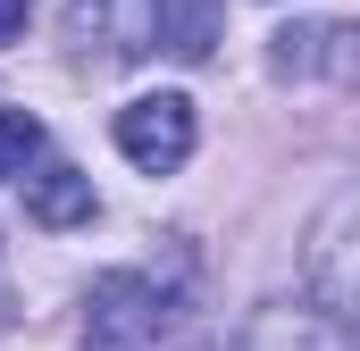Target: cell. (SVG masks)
<instances>
[{
    "label": "cell",
    "mask_w": 360,
    "mask_h": 351,
    "mask_svg": "<svg viewBox=\"0 0 360 351\" xmlns=\"http://www.w3.org/2000/svg\"><path fill=\"white\" fill-rule=\"evenodd\" d=\"M276 67L285 76H327V84L360 92V17L352 25H293V34H276Z\"/></svg>",
    "instance_id": "cell-5"
},
{
    "label": "cell",
    "mask_w": 360,
    "mask_h": 351,
    "mask_svg": "<svg viewBox=\"0 0 360 351\" xmlns=\"http://www.w3.org/2000/svg\"><path fill=\"white\" fill-rule=\"evenodd\" d=\"M302 284H310V310H327L335 326H360V184H344V192L310 218Z\"/></svg>",
    "instance_id": "cell-1"
},
{
    "label": "cell",
    "mask_w": 360,
    "mask_h": 351,
    "mask_svg": "<svg viewBox=\"0 0 360 351\" xmlns=\"http://www.w3.org/2000/svg\"><path fill=\"white\" fill-rule=\"evenodd\" d=\"M151 17H160V51L184 67H201L226 34V0H151Z\"/></svg>",
    "instance_id": "cell-6"
},
{
    "label": "cell",
    "mask_w": 360,
    "mask_h": 351,
    "mask_svg": "<svg viewBox=\"0 0 360 351\" xmlns=\"http://www.w3.org/2000/svg\"><path fill=\"white\" fill-rule=\"evenodd\" d=\"M235 351H344V343H335V318H327V310H319V318H310V310H269V318L243 326Z\"/></svg>",
    "instance_id": "cell-8"
},
{
    "label": "cell",
    "mask_w": 360,
    "mask_h": 351,
    "mask_svg": "<svg viewBox=\"0 0 360 351\" xmlns=\"http://www.w3.org/2000/svg\"><path fill=\"white\" fill-rule=\"evenodd\" d=\"M117 151L134 159L143 176H168L193 159V100L184 92H143L117 109Z\"/></svg>",
    "instance_id": "cell-3"
},
{
    "label": "cell",
    "mask_w": 360,
    "mask_h": 351,
    "mask_svg": "<svg viewBox=\"0 0 360 351\" xmlns=\"http://www.w3.org/2000/svg\"><path fill=\"white\" fill-rule=\"evenodd\" d=\"M25 17H34V0H0V51L25 34Z\"/></svg>",
    "instance_id": "cell-10"
},
{
    "label": "cell",
    "mask_w": 360,
    "mask_h": 351,
    "mask_svg": "<svg viewBox=\"0 0 360 351\" xmlns=\"http://www.w3.org/2000/svg\"><path fill=\"white\" fill-rule=\"evenodd\" d=\"M34 151H42V117H34V109H0V184L25 176Z\"/></svg>",
    "instance_id": "cell-9"
},
{
    "label": "cell",
    "mask_w": 360,
    "mask_h": 351,
    "mask_svg": "<svg viewBox=\"0 0 360 351\" xmlns=\"http://www.w3.org/2000/svg\"><path fill=\"white\" fill-rule=\"evenodd\" d=\"M59 17H68V42L92 51L101 67H126V59H143V51L160 42L151 0H68Z\"/></svg>",
    "instance_id": "cell-4"
},
{
    "label": "cell",
    "mask_w": 360,
    "mask_h": 351,
    "mask_svg": "<svg viewBox=\"0 0 360 351\" xmlns=\"http://www.w3.org/2000/svg\"><path fill=\"white\" fill-rule=\"evenodd\" d=\"M160 318H168L160 284L134 276V267H117V276L92 284V301H84V343L92 351H143L151 335H160Z\"/></svg>",
    "instance_id": "cell-2"
},
{
    "label": "cell",
    "mask_w": 360,
    "mask_h": 351,
    "mask_svg": "<svg viewBox=\"0 0 360 351\" xmlns=\"http://www.w3.org/2000/svg\"><path fill=\"white\" fill-rule=\"evenodd\" d=\"M92 176L76 168H42V176H25V218L34 226H51V234H68V226H92Z\"/></svg>",
    "instance_id": "cell-7"
}]
</instances>
